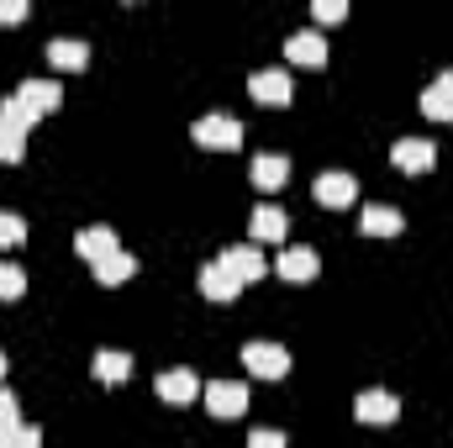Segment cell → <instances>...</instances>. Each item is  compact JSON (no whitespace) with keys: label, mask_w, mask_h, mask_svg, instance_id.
Returning a JSON list of instances; mask_svg holds the SVG:
<instances>
[{"label":"cell","mask_w":453,"mask_h":448,"mask_svg":"<svg viewBox=\"0 0 453 448\" xmlns=\"http://www.w3.org/2000/svg\"><path fill=\"white\" fill-rule=\"evenodd\" d=\"M217 264H222L237 285H253V280H264V274H269V259H264V248H258V243H232V248L217 253Z\"/></svg>","instance_id":"6da1fadb"},{"label":"cell","mask_w":453,"mask_h":448,"mask_svg":"<svg viewBox=\"0 0 453 448\" xmlns=\"http://www.w3.org/2000/svg\"><path fill=\"white\" fill-rule=\"evenodd\" d=\"M242 364H248V375H258V380H285V375H290V348L258 337V343L242 348Z\"/></svg>","instance_id":"7a4b0ae2"},{"label":"cell","mask_w":453,"mask_h":448,"mask_svg":"<svg viewBox=\"0 0 453 448\" xmlns=\"http://www.w3.org/2000/svg\"><path fill=\"white\" fill-rule=\"evenodd\" d=\"M190 137H196L201 148H237V143H242V121L226 116V112H206L190 127Z\"/></svg>","instance_id":"3957f363"},{"label":"cell","mask_w":453,"mask_h":448,"mask_svg":"<svg viewBox=\"0 0 453 448\" xmlns=\"http://www.w3.org/2000/svg\"><path fill=\"white\" fill-rule=\"evenodd\" d=\"M390 164H395V169H406V174H427V169L438 164V148H433L427 137H395Z\"/></svg>","instance_id":"277c9868"},{"label":"cell","mask_w":453,"mask_h":448,"mask_svg":"<svg viewBox=\"0 0 453 448\" xmlns=\"http://www.w3.org/2000/svg\"><path fill=\"white\" fill-rule=\"evenodd\" d=\"M206 406H211V417H242L248 412V385L242 380H211Z\"/></svg>","instance_id":"5b68a950"},{"label":"cell","mask_w":453,"mask_h":448,"mask_svg":"<svg viewBox=\"0 0 453 448\" xmlns=\"http://www.w3.org/2000/svg\"><path fill=\"white\" fill-rule=\"evenodd\" d=\"M248 90H253V101H264V106H290V96H296L285 69H253Z\"/></svg>","instance_id":"8992f818"},{"label":"cell","mask_w":453,"mask_h":448,"mask_svg":"<svg viewBox=\"0 0 453 448\" xmlns=\"http://www.w3.org/2000/svg\"><path fill=\"white\" fill-rule=\"evenodd\" d=\"M153 385H158V396H164L169 406H185V401L201 396V375H196V369H164Z\"/></svg>","instance_id":"52a82bcc"},{"label":"cell","mask_w":453,"mask_h":448,"mask_svg":"<svg viewBox=\"0 0 453 448\" xmlns=\"http://www.w3.org/2000/svg\"><path fill=\"white\" fill-rule=\"evenodd\" d=\"M274 269H280V280H290V285H301V280H317V269H322V259H317V253H311L306 243H296V248H285V253H280V264H274Z\"/></svg>","instance_id":"ba28073f"},{"label":"cell","mask_w":453,"mask_h":448,"mask_svg":"<svg viewBox=\"0 0 453 448\" xmlns=\"http://www.w3.org/2000/svg\"><path fill=\"white\" fill-rule=\"evenodd\" d=\"M353 196H358V180H353L348 169L317 174V201H322V206H353Z\"/></svg>","instance_id":"9c48e42d"},{"label":"cell","mask_w":453,"mask_h":448,"mask_svg":"<svg viewBox=\"0 0 453 448\" xmlns=\"http://www.w3.org/2000/svg\"><path fill=\"white\" fill-rule=\"evenodd\" d=\"M16 96L32 106V116H48V112H58L64 85H58V80H21V85H16Z\"/></svg>","instance_id":"30bf717a"},{"label":"cell","mask_w":453,"mask_h":448,"mask_svg":"<svg viewBox=\"0 0 453 448\" xmlns=\"http://www.w3.org/2000/svg\"><path fill=\"white\" fill-rule=\"evenodd\" d=\"M285 53H290L296 64H327V37H322L317 27H301V32L285 37Z\"/></svg>","instance_id":"8fae6325"},{"label":"cell","mask_w":453,"mask_h":448,"mask_svg":"<svg viewBox=\"0 0 453 448\" xmlns=\"http://www.w3.org/2000/svg\"><path fill=\"white\" fill-rule=\"evenodd\" d=\"M395 417H401V401H395L390 390H364V396H358V422L385 428V422H395Z\"/></svg>","instance_id":"7c38bea8"},{"label":"cell","mask_w":453,"mask_h":448,"mask_svg":"<svg viewBox=\"0 0 453 448\" xmlns=\"http://www.w3.org/2000/svg\"><path fill=\"white\" fill-rule=\"evenodd\" d=\"M74 248H80L90 264H101V259H106V253H116L121 243H116V232L106 222H96V227H80V232H74Z\"/></svg>","instance_id":"4fadbf2b"},{"label":"cell","mask_w":453,"mask_h":448,"mask_svg":"<svg viewBox=\"0 0 453 448\" xmlns=\"http://www.w3.org/2000/svg\"><path fill=\"white\" fill-rule=\"evenodd\" d=\"M285 180H290V158L285 153H258L253 158V185L258 190H280Z\"/></svg>","instance_id":"5bb4252c"},{"label":"cell","mask_w":453,"mask_h":448,"mask_svg":"<svg viewBox=\"0 0 453 448\" xmlns=\"http://www.w3.org/2000/svg\"><path fill=\"white\" fill-rule=\"evenodd\" d=\"M48 58H53L58 69H85V64H90V42H85V37H53V42H48Z\"/></svg>","instance_id":"9a60e30c"},{"label":"cell","mask_w":453,"mask_h":448,"mask_svg":"<svg viewBox=\"0 0 453 448\" xmlns=\"http://www.w3.org/2000/svg\"><path fill=\"white\" fill-rule=\"evenodd\" d=\"M237 290H242V285H237V280L226 274L217 259H211V264L201 269V296H206V301H237Z\"/></svg>","instance_id":"2e32d148"},{"label":"cell","mask_w":453,"mask_h":448,"mask_svg":"<svg viewBox=\"0 0 453 448\" xmlns=\"http://www.w3.org/2000/svg\"><path fill=\"white\" fill-rule=\"evenodd\" d=\"M90 369H96V380H101V385H121V380L132 375V353H121V348H101Z\"/></svg>","instance_id":"e0dca14e"},{"label":"cell","mask_w":453,"mask_h":448,"mask_svg":"<svg viewBox=\"0 0 453 448\" xmlns=\"http://www.w3.org/2000/svg\"><path fill=\"white\" fill-rule=\"evenodd\" d=\"M253 237H258V243H280V237H285V232H290V217H285V212H280V206H253Z\"/></svg>","instance_id":"ac0fdd59"},{"label":"cell","mask_w":453,"mask_h":448,"mask_svg":"<svg viewBox=\"0 0 453 448\" xmlns=\"http://www.w3.org/2000/svg\"><path fill=\"white\" fill-rule=\"evenodd\" d=\"M358 227H364L369 237H395V232L406 227V217H401L395 206H364V217H358Z\"/></svg>","instance_id":"d6986e66"},{"label":"cell","mask_w":453,"mask_h":448,"mask_svg":"<svg viewBox=\"0 0 453 448\" xmlns=\"http://www.w3.org/2000/svg\"><path fill=\"white\" fill-rule=\"evenodd\" d=\"M90 269H96V280H101V285H121V280H132L137 259L116 248V253H106V259H101V264H90Z\"/></svg>","instance_id":"ffe728a7"},{"label":"cell","mask_w":453,"mask_h":448,"mask_svg":"<svg viewBox=\"0 0 453 448\" xmlns=\"http://www.w3.org/2000/svg\"><path fill=\"white\" fill-rule=\"evenodd\" d=\"M21 153H27V132L11 127V121H0V164H16Z\"/></svg>","instance_id":"44dd1931"},{"label":"cell","mask_w":453,"mask_h":448,"mask_svg":"<svg viewBox=\"0 0 453 448\" xmlns=\"http://www.w3.org/2000/svg\"><path fill=\"white\" fill-rule=\"evenodd\" d=\"M21 290H27V269H21V264H5V259H0V301H16Z\"/></svg>","instance_id":"7402d4cb"},{"label":"cell","mask_w":453,"mask_h":448,"mask_svg":"<svg viewBox=\"0 0 453 448\" xmlns=\"http://www.w3.org/2000/svg\"><path fill=\"white\" fill-rule=\"evenodd\" d=\"M0 121H11V127H21V132H27L37 116H32V106H27L21 96H5V101H0Z\"/></svg>","instance_id":"603a6c76"},{"label":"cell","mask_w":453,"mask_h":448,"mask_svg":"<svg viewBox=\"0 0 453 448\" xmlns=\"http://www.w3.org/2000/svg\"><path fill=\"white\" fill-rule=\"evenodd\" d=\"M0 448H42V433H37V428H27V422H16V428H5V433H0Z\"/></svg>","instance_id":"cb8c5ba5"},{"label":"cell","mask_w":453,"mask_h":448,"mask_svg":"<svg viewBox=\"0 0 453 448\" xmlns=\"http://www.w3.org/2000/svg\"><path fill=\"white\" fill-rule=\"evenodd\" d=\"M422 112L433 116V121H453V101L438 90V85H427V90H422Z\"/></svg>","instance_id":"d4e9b609"},{"label":"cell","mask_w":453,"mask_h":448,"mask_svg":"<svg viewBox=\"0 0 453 448\" xmlns=\"http://www.w3.org/2000/svg\"><path fill=\"white\" fill-rule=\"evenodd\" d=\"M16 243H27V222L16 212H0V248H16Z\"/></svg>","instance_id":"484cf974"},{"label":"cell","mask_w":453,"mask_h":448,"mask_svg":"<svg viewBox=\"0 0 453 448\" xmlns=\"http://www.w3.org/2000/svg\"><path fill=\"white\" fill-rule=\"evenodd\" d=\"M16 422H21V406H16V396L0 385V433H5V428H16Z\"/></svg>","instance_id":"4316f807"},{"label":"cell","mask_w":453,"mask_h":448,"mask_svg":"<svg viewBox=\"0 0 453 448\" xmlns=\"http://www.w3.org/2000/svg\"><path fill=\"white\" fill-rule=\"evenodd\" d=\"M248 448H285V433H274V428H258V433H248Z\"/></svg>","instance_id":"83f0119b"},{"label":"cell","mask_w":453,"mask_h":448,"mask_svg":"<svg viewBox=\"0 0 453 448\" xmlns=\"http://www.w3.org/2000/svg\"><path fill=\"white\" fill-rule=\"evenodd\" d=\"M342 0H317V21H342Z\"/></svg>","instance_id":"f1b7e54d"},{"label":"cell","mask_w":453,"mask_h":448,"mask_svg":"<svg viewBox=\"0 0 453 448\" xmlns=\"http://www.w3.org/2000/svg\"><path fill=\"white\" fill-rule=\"evenodd\" d=\"M27 16V0H0V21H21Z\"/></svg>","instance_id":"f546056e"},{"label":"cell","mask_w":453,"mask_h":448,"mask_svg":"<svg viewBox=\"0 0 453 448\" xmlns=\"http://www.w3.org/2000/svg\"><path fill=\"white\" fill-rule=\"evenodd\" d=\"M433 85H438V90H443V96H449V101H453V69H443V74H438Z\"/></svg>","instance_id":"4dcf8cb0"},{"label":"cell","mask_w":453,"mask_h":448,"mask_svg":"<svg viewBox=\"0 0 453 448\" xmlns=\"http://www.w3.org/2000/svg\"><path fill=\"white\" fill-rule=\"evenodd\" d=\"M0 380H5V353H0Z\"/></svg>","instance_id":"1f68e13d"}]
</instances>
